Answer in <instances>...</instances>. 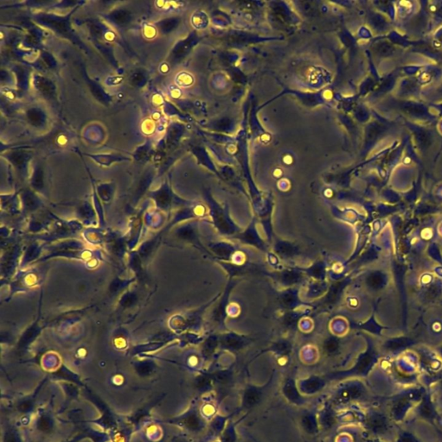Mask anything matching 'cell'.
Instances as JSON below:
<instances>
[{
	"label": "cell",
	"mask_w": 442,
	"mask_h": 442,
	"mask_svg": "<svg viewBox=\"0 0 442 442\" xmlns=\"http://www.w3.org/2000/svg\"><path fill=\"white\" fill-rule=\"evenodd\" d=\"M74 12L75 10L67 16L42 13L36 16L35 20L42 26L47 27L48 29L70 39L71 41L78 42V38H76L71 25V17Z\"/></svg>",
	"instance_id": "obj_1"
},
{
	"label": "cell",
	"mask_w": 442,
	"mask_h": 442,
	"mask_svg": "<svg viewBox=\"0 0 442 442\" xmlns=\"http://www.w3.org/2000/svg\"><path fill=\"white\" fill-rule=\"evenodd\" d=\"M33 85L36 90L47 99H53L56 95V86L50 79L36 75L33 77Z\"/></svg>",
	"instance_id": "obj_2"
},
{
	"label": "cell",
	"mask_w": 442,
	"mask_h": 442,
	"mask_svg": "<svg viewBox=\"0 0 442 442\" xmlns=\"http://www.w3.org/2000/svg\"><path fill=\"white\" fill-rule=\"evenodd\" d=\"M84 78H85L87 85H88V88H89V90H90L91 93L93 94V96H94L98 101L100 102L101 104H103V105H109V104L111 103L112 98L110 95H109L108 93H106L104 88H103L100 84H98L97 82H94V81H93L92 79L89 78V77L87 76L85 71H84Z\"/></svg>",
	"instance_id": "obj_3"
},
{
	"label": "cell",
	"mask_w": 442,
	"mask_h": 442,
	"mask_svg": "<svg viewBox=\"0 0 442 442\" xmlns=\"http://www.w3.org/2000/svg\"><path fill=\"white\" fill-rule=\"evenodd\" d=\"M87 156L98 164L106 167H109L112 163L131 160L130 157H125L121 154H87Z\"/></svg>",
	"instance_id": "obj_4"
},
{
	"label": "cell",
	"mask_w": 442,
	"mask_h": 442,
	"mask_svg": "<svg viewBox=\"0 0 442 442\" xmlns=\"http://www.w3.org/2000/svg\"><path fill=\"white\" fill-rule=\"evenodd\" d=\"M108 18L114 24L119 26H123L131 22L132 16V13L129 12L128 10L120 8L110 12L108 16Z\"/></svg>",
	"instance_id": "obj_5"
},
{
	"label": "cell",
	"mask_w": 442,
	"mask_h": 442,
	"mask_svg": "<svg viewBox=\"0 0 442 442\" xmlns=\"http://www.w3.org/2000/svg\"><path fill=\"white\" fill-rule=\"evenodd\" d=\"M7 159L19 170H23L29 161L30 155L24 151H13L6 155Z\"/></svg>",
	"instance_id": "obj_6"
},
{
	"label": "cell",
	"mask_w": 442,
	"mask_h": 442,
	"mask_svg": "<svg viewBox=\"0 0 442 442\" xmlns=\"http://www.w3.org/2000/svg\"><path fill=\"white\" fill-rule=\"evenodd\" d=\"M28 122L36 127H41L46 123V115L39 108H30L26 112Z\"/></svg>",
	"instance_id": "obj_7"
},
{
	"label": "cell",
	"mask_w": 442,
	"mask_h": 442,
	"mask_svg": "<svg viewBox=\"0 0 442 442\" xmlns=\"http://www.w3.org/2000/svg\"><path fill=\"white\" fill-rule=\"evenodd\" d=\"M410 401L406 398H401V400L395 402L393 407V416L396 419H401L410 408Z\"/></svg>",
	"instance_id": "obj_8"
},
{
	"label": "cell",
	"mask_w": 442,
	"mask_h": 442,
	"mask_svg": "<svg viewBox=\"0 0 442 442\" xmlns=\"http://www.w3.org/2000/svg\"><path fill=\"white\" fill-rule=\"evenodd\" d=\"M130 83L134 86V87H143L144 85L146 84L147 82V76L146 72H144L142 70H137L130 76L129 78Z\"/></svg>",
	"instance_id": "obj_9"
},
{
	"label": "cell",
	"mask_w": 442,
	"mask_h": 442,
	"mask_svg": "<svg viewBox=\"0 0 442 442\" xmlns=\"http://www.w3.org/2000/svg\"><path fill=\"white\" fill-rule=\"evenodd\" d=\"M151 151H152V144L149 141H147L144 143L143 145L140 146L137 148V150L135 151L134 154H133V157H134L135 160H145L149 157Z\"/></svg>",
	"instance_id": "obj_10"
},
{
	"label": "cell",
	"mask_w": 442,
	"mask_h": 442,
	"mask_svg": "<svg viewBox=\"0 0 442 442\" xmlns=\"http://www.w3.org/2000/svg\"><path fill=\"white\" fill-rule=\"evenodd\" d=\"M176 22L173 18H166L164 20H160L155 23L157 29H158L159 32L163 34H167L171 32L173 29V27L175 26Z\"/></svg>",
	"instance_id": "obj_11"
},
{
	"label": "cell",
	"mask_w": 442,
	"mask_h": 442,
	"mask_svg": "<svg viewBox=\"0 0 442 442\" xmlns=\"http://www.w3.org/2000/svg\"><path fill=\"white\" fill-rule=\"evenodd\" d=\"M371 428L373 430L378 433H382L387 430L388 422L384 416H377L371 420Z\"/></svg>",
	"instance_id": "obj_12"
},
{
	"label": "cell",
	"mask_w": 442,
	"mask_h": 442,
	"mask_svg": "<svg viewBox=\"0 0 442 442\" xmlns=\"http://www.w3.org/2000/svg\"><path fill=\"white\" fill-rule=\"evenodd\" d=\"M44 183V172L40 166L36 167L33 173L32 184L37 189H41Z\"/></svg>",
	"instance_id": "obj_13"
},
{
	"label": "cell",
	"mask_w": 442,
	"mask_h": 442,
	"mask_svg": "<svg viewBox=\"0 0 442 442\" xmlns=\"http://www.w3.org/2000/svg\"><path fill=\"white\" fill-rule=\"evenodd\" d=\"M421 414L426 418H430L431 416H433V410H432L429 402L426 401L423 403V405L421 407Z\"/></svg>",
	"instance_id": "obj_14"
},
{
	"label": "cell",
	"mask_w": 442,
	"mask_h": 442,
	"mask_svg": "<svg viewBox=\"0 0 442 442\" xmlns=\"http://www.w3.org/2000/svg\"><path fill=\"white\" fill-rule=\"evenodd\" d=\"M103 28H104V27H103V25H100V23H92L90 25L91 33H92L93 35H94V36L99 38V36L103 34V31H104V29H103Z\"/></svg>",
	"instance_id": "obj_15"
},
{
	"label": "cell",
	"mask_w": 442,
	"mask_h": 442,
	"mask_svg": "<svg viewBox=\"0 0 442 442\" xmlns=\"http://www.w3.org/2000/svg\"><path fill=\"white\" fill-rule=\"evenodd\" d=\"M43 59H44V61H45V63L49 66V67H55L56 66V60L54 59L52 55H50L49 53H44L43 54Z\"/></svg>",
	"instance_id": "obj_16"
},
{
	"label": "cell",
	"mask_w": 442,
	"mask_h": 442,
	"mask_svg": "<svg viewBox=\"0 0 442 442\" xmlns=\"http://www.w3.org/2000/svg\"><path fill=\"white\" fill-rule=\"evenodd\" d=\"M398 442H418L416 438L410 433H403L399 438Z\"/></svg>",
	"instance_id": "obj_17"
},
{
	"label": "cell",
	"mask_w": 442,
	"mask_h": 442,
	"mask_svg": "<svg viewBox=\"0 0 442 442\" xmlns=\"http://www.w3.org/2000/svg\"><path fill=\"white\" fill-rule=\"evenodd\" d=\"M122 80H123V78H122V77H120V78H117V77H113V78H109V81H110V82H110V83H109V85L119 84V83H120V82H121V81H122Z\"/></svg>",
	"instance_id": "obj_18"
}]
</instances>
